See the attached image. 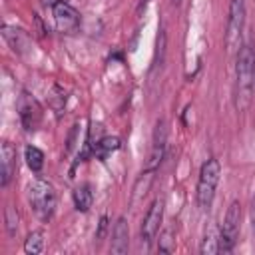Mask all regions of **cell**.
<instances>
[{"instance_id": "obj_20", "label": "cell", "mask_w": 255, "mask_h": 255, "mask_svg": "<svg viewBox=\"0 0 255 255\" xmlns=\"http://www.w3.org/2000/svg\"><path fill=\"white\" fill-rule=\"evenodd\" d=\"M62 0H40V4L42 6H46V8H54L56 4H60Z\"/></svg>"}, {"instance_id": "obj_8", "label": "cell", "mask_w": 255, "mask_h": 255, "mask_svg": "<svg viewBox=\"0 0 255 255\" xmlns=\"http://www.w3.org/2000/svg\"><path fill=\"white\" fill-rule=\"evenodd\" d=\"M52 16H54L56 28H58L60 32H64V34H72V32H76L78 26H80V14H78V10H76L72 4H68V2L56 4V6L52 8Z\"/></svg>"}, {"instance_id": "obj_7", "label": "cell", "mask_w": 255, "mask_h": 255, "mask_svg": "<svg viewBox=\"0 0 255 255\" xmlns=\"http://www.w3.org/2000/svg\"><path fill=\"white\" fill-rule=\"evenodd\" d=\"M161 219H163V199H153L145 217H143V221H141V229H139L141 243L151 245V241L155 239V235L159 231Z\"/></svg>"}, {"instance_id": "obj_12", "label": "cell", "mask_w": 255, "mask_h": 255, "mask_svg": "<svg viewBox=\"0 0 255 255\" xmlns=\"http://www.w3.org/2000/svg\"><path fill=\"white\" fill-rule=\"evenodd\" d=\"M120 137H116V135H106V137H102V139H98L96 143H94V153H96V157L98 159H106L112 151H116V149H120Z\"/></svg>"}, {"instance_id": "obj_15", "label": "cell", "mask_w": 255, "mask_h": 255, "mask_svg": "<svg viewBox=\"0 0 255 255\" xmlns=\"http://www.w3.org/2000/svg\"><path fill=\"white\" fill-rule=\"evenodd\" d=\"M24 157H26L28 167H30L34 173H38V171L44 167V151L38 149L36 145H28L26 151H24Z\"/></svg>"}, {"instance_id": "obj_10", "label": "cell", "mask_w": 255, "mask_h": 255, "mask_svg": "<svg viewBox=\"0 0 255 255\" xmlns=\"http://www.w3.org/2000/svg\"><path fill=\"white\" fill-rule=\"evenodd\" d=\"M0 159H2V171H0V187H8L16 173V147L10 141H4L0 147Z\"/></svg>"}, {"instance_id": "obj_19", "label": "cell", "mask_w": 255, "mask_h": 255, "mask_svg": "<svg viewBox=\"0 0 255 255\" xmlns=\"http://www.w3.org/2000/svg\"><path fill=\"white\" fill-rule=\"evenodd\" d=\"M106 227H108V217L104 215V217L100 219V231H98V235H96L98 239H102V237H104V231H106Z\"/></svg>"}, {"instance_id": "obj_6", "label": "cell", "mask_w": 255, "mask_h": 255, "mask_svg": "<svg viewBox=\"0 0 255 255\" xmlns=\"http://www.w3.org/2000/svg\"><path fill=\"white\" fill-rule=\"evenodd\" d=\"M16 108H18V116H20L22 128L26 131H36L38 126H40V122H42V106L38 104V100L24 90L18 96Z\"/></svg>"}, {"instance_id": "obj_21", "label": "cell", "mask_w": 255, "mask_h": 255, "mask_svg": "<svg viewBox=\"0 0 255 255\" xmlns=\"http://www.w3.org/2000/svg\"><path fill=\"white\" fill-rule=\"evenodd\" d=\"M251 227H253V233H255V195H253V201H251Z\"/></svg>"}, {"instance_id": "obj_3", "label": "cell", "mask_w": 255, "mask_h": 255, "mask_svg": "<svg viewBox=\"0 0 255 255\" xmlns=\"http://www.w3.org/2000/svg\"><path fill=\"white\" fill-rule=\"evenodd\" d=\"M221 179V163L219 159L211 157L207 159L201 169H199V179H197V205L201 211H209L213 197H215V189L219 185Z\"/></svg>"}, {"instance_id": "obj_4", "label": "cell", "mask_w": 255, "mask_h": 255, "mask_svg": "<svg viewBox=\"0 0 255 255\" xmlns=\"http://www.w3.org/2000/svg\"><path fill=\"white\" fill-rule=\"evenodd\" d=\"M239 229H241V203L235 199L229 203L227 213L223 217V225L219 229V253L233 251L239 237Z\"/></svg>"}, {"instance_id": "obj_11", "label": "cell", "mask_w": 255, "mask_h": 255, "mask_svg": "<svg viewBox=\"0 0 255 255\" xmlns=\"http://www.w3.org/2000/svg\"><path fill=\"white\" fill-rule=\"evenodd\" d=\"M129 249V227L126 217H118V221L114 223L112 229V243H110V251L116 255H124Z\"/></svg>"}, {"instance_id": "obj_14", "label": "cell", "mask_w": 255, "mask_h": 255, "mask_svg": "<svg viewBox=\"0 0 255 255\" xmlns=\"http://www.w3.org/2000/svg\"><path fill=\"white\" fill-rule=\"evenodd\" d=\"M24 251H26L28 255H38V253L44 251V231H42V229H36V231H32V233L26 237V241H24Z\"/></svg>"}, {"instance_id": "obj_22", "label": "cell", "mask_w": 255, "mask_h": 255, "mask_svg": "<svg viewBox=\"0 0 255 255\" xmlns=\"http://www.w3.org/2000/svg\"><path fill=\"white\" fill-rule=\"evenodd\" d=\"M149 2H151V0H139V4H137V14H141V12L147 8Z\"/></svg>"}, {"instance_id": "obj_5", "label": "cell", "mask_w": 255, "mask_h": 255, "mask_svg": "<svg viewBox=\"0 0 255 255\" xmlns=\"http://www.w3.org/2000/svg\"><path fill=\"white\" fill-rule=\"evenodd\" d=\"M243 26H245V0H231L227 28H225V46L229 52L241 48Z\"/></svg>"}, {"instance_id": "obj_17", "label": "cell", "mask_w": 255, "mask_h": 255, "mask_svg": "<svg viewBox=\"0 0 255 255\" xmlns=\"http://www.w3.org/2000/svg\"><path fill=\"white\" fill-rule=\"evenodd\" d=\"M4 221H6V231H8V235H10V237H14V235L18 233V211H16L12 205H8V207H6Z\"/></svg>"}, {"instance_id": "obj_1", "label": "cell", "mask_w": 255, "mask_h": 255, "mask_svg": "<svg viewBox=\"0 0 255 255\" xmlns=\"http://www.w3.org/2000/svg\"><path fill=\"white\" fill-rule=\"evenodd\" d=\"M255 88V48L251 44H243L237 52L235 66V108L237 112H245L251 104Z\"/></svg>"}, {"instance_id": "obj_2", "label": "cell", "mask_w": 255, "mask_h": 255, "mask_svg": "<svg viewBox=\"0 0 255 255\" xmlns=\"http://www.w3.org/2000/svg\"><path fill=\"white\" fill-rule=\"evenodd\" d=\"M28 203L38 219L50 221L56 211V191L48 179L36 177L28 185Z\"/></svg>"}, {"instance_id": "obj_16", "label": "cell", "mask_w": 255, "mask_h": 255, "mask_svg": "<svg viewBox=\"0 0 255 255\" xmlns=\"http://www.w3.org/2000/svg\"><path fill=\"white\" fill-rule=\"evenodd\" d=\"M201 253L203 255H215L219 253V233L215 229H209L201 241Z\"/></svg>"}, {"instance_id": "obj_23", "label": "cell", "mask_w": 255, "mask_h": 255, "mask_svg": "<svg viewBox=\"0 0 255 255\" xmlns=\"http://www.w3.org/2000/svg\"><path fill=\"white\" fill-rule=\"evenodd\" d=\"M171 4H173V6H179V4H181V0H171Z\"/></svg>"}, {"instance_id": "obj_13", "label": "cell", "mask_w": 255, "mask_h": 255, "mask_svg": "<svg viewBox=\"0 0 255 255\" xmlns=\"http://www.w3.org/2000/svg\"><path fill=\"white\" fill-rule=\"evenodd\" d=\"M72 197H74V207H76L78 211L86 213V211L92 207L94 195H92V189H90V185H88V183H82V185H78V187L74 189Z\"/></svg>"}, {"instance_id": "obj_18", "label": "cell", "mask_w": 255, "mask_h": 255, "mask_svg": "<svg viewBox=\"0 0 255 255\" xmlns=\"http://www.w3.org/2000/svg\"><path fill=\"white\" fill-rule=\"evenodd\" d=\"M157 249H159L161 253H171V251H173V237H171V229H165L163 233H159Z\"/></svg>"}, {"instance_id": "obj_9", "label": "cell", "mask_w": 255, "mask_h": 255, "mask_svg": "<svg viewBox=\"0 0 255 255\" xmlns=\"http://www.w3.org/2000/svg\"><path fill=\"white\" fill-rule=\"evenodd\" d=\"M165 141H167V126L165 120H157L155 122V129H153V139H151V151H149V159H147V167L149 171H155L163 159L165 153Z\"/></svg>"}]
</instances>
